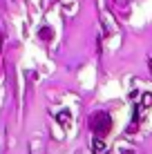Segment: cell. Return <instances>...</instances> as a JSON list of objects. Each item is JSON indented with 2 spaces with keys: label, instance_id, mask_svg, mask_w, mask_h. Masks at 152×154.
<instances>
[{
  "label": "cell",
  "instance_id": "cell-3",
  "mask_svg": "<svg viewBox=\"0 0 152 154\" xmlns=\"http://www.w3.org/2000/svg\"><path fill=\"white\" fill-rule=\"evenodd\" d=\"M58 121L63 125H70V121H72V116H70V112H67V109H63V112L58 114Z\"/></svg>",
  "mask_w": 152,
  "mask_h": 154
},
{
  "label": "cell",
  "instance_id": "cell-2",
  "mask_svg": "<svg viewBox=\"0 0 152 154\" xmlns=\"http://www.w3.org/2000/svg\"><path fill=\"white\" fill-rule=\"evenodd\" d=\"M92 145H94V152H96V154L105 152V143H101V139H98V136L94 139V143H92Z\"/></svg>",
  "mask_w": 152,
  "mask_h": 154
},
{
  "label": "cell",
  "instance_id": "cell-4",
  "mask_svg": "<svg viewBox=\"0 0 152 154\" xmlns=\"http://www.w3.org/2000/svg\"><path fill=\"white\" fill-rule=\"evenodd\" d=\"M40 36H43V38H51V29H40Z\"/></svg>",
  "mask_w": 152,
  "mask_h": 154
},
{
  "label": "cell",
  "instance_id": "cell-1",
  "mask_svg": "<svg viewBox=\"0 0 152 154\" xmlns=\"http://www.w3.org/2000/svg\"><path fill=\"white\" fill-rule=\"evenodd\" d=\"M90 125H92V132L101 139V136L110 134V130H112V116H110L107 112H96L92 116Z\"/></svg>",
  "mask_w": 152,
  "mask_h": 154
}]
</instances>
